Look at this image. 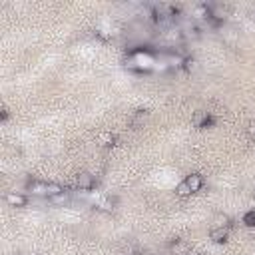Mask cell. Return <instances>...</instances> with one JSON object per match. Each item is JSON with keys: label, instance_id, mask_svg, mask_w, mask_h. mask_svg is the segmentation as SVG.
<instances>
[{"label": "cell", "instance_id": "1", "mask_svg": "<svg viewBox=\"0 0 255 255\" xmlns=\"http://www.w3.org/2000/svg\"><path fill=\"white\" fill-rule=\"evenodd\" d=\"M26 189L32 193V195H38V197H46V199H52L60 193H64V185L62 183H56V181H28L26 183Z\"/></svg>", "mask_w": 255, "mask_h": 255}, {"label": "cell", "instance_id": "2", "mask_svg": "<svg viewBox=\"0 0 255 255\" xmlns=\"http://www.w3.org/2000/svg\"><path fill=\"white\" fill-rule=\"evenodd\" d=\"M203 183H205V179H203V175H201V173H189V175H185V177H183V181H181V183H177L175 193H177L179 197L193 195V193H197V191L203 187Z\"/></svg>", "mask_w": 255, "mask_h": 255}, {"label": "cell", "instance_id": "3", "mask_svg": "<svg viewBox=\"0 0 255 255\" xmlns=\"http://www.w3.org/2000/svg\"><path fill=\"white\" fill-rule=\"evenodd\" d=\"M74 187L78 191H92L96 187V177L90 171H80L74 179Z\"/></svg>", "mask_w": 255, "mask_h": 255}, {"label": "cell", "instance_id": "4", "mask_svg": "<svg viewBox=\"0 0 255 255\" xmlns=\"http://www.w3.org/2000/svg\"><path fill=\"white\" fill-rule=\"evenodd\" d=\"M229 16V8L223 4H209V22L211 24H221Z\"/></svg>", "mask_w": 255, "mask_h": 255}, {"label": "cell", "instance_id": "5", "mask_svg": "<svg viewBox=\"0 0 255 255\" xmlns=\"http://www.w3.org/2000/svg\"><path fill=\"white\" fill-rule=\"evenodd\" d=\"M116 205H118V197L116 195H102V197H98L94 201V207L98 211H104V213H112L116 209Z\"/></svg>", "mask_w": 255, "mask_h": 255}, {"label": "cell", "instance_id": "6", "mask_svg": "<svg viewBox=\"0 0 255 255\" xmlns=\"http://www.w3.org/2000/svg\"><path fill=\"white\" fill-rule=\"evenodd\" d=\"M4 201L10 205V207H26L28 205V195H24V193H20V191H8L6 195H4Z\"/></svg>", "mask_w": 255, "mask_h": 255}, {"label": "cell", "instance_id": "7", "mask_svg": "<svg viewBox=\"0 0 255 255\" xmlns=\"http://www.w3.org/2000/svg\"><path fill=\"white\" fill-rule=\"evenodd\" d=\"M229 237V227H211L209 231V239L213 243H225Z\"/></svg>", "mask_w": 255, "mask_h": 255}, {"label": "cell", "instance_id": "8", "mask_svg": "<svg viewBox=\"0 0 255 255\" xmlns=\"http://www.w3.org/2000/svg\"><path fill=\"white\" fill-rule=\"evenodd\" d=\"M215 124V118L211 116V114H207V112H201L197 118H195V126L199 128V129H205V128H211Z\"/></svg>", "mask_w": 255, "mask_h": 255}, {"label": "cell", "instance_id": "9", "mask_svg": "<svg viewBox=\"0 0 255 255\" xmlns=\"http://www.w3.org/2000/svg\"><path fill=\"white\" fill-rule=\"evenodd\" d=\"M169 249H171V253H173V255H185V253H187L191 247H189L185 241H181V239H175V241H171Z\"/></svg>", "mask_w": 255, "mask_h": 255}, {"label": "cell", "instance_id": "10", "mask_svg": "<svg viewBox=\"0 0 255 255\" xmlns=\"http://www.w3.org/2000/svg\"><path fill=\"white\" fill-rule=\"evenodd\" d=\"M116 141H118V137H116L112 131H104V133H100V143H102V145L112 147V145H116Z\"/></svg>", "mask_w": 255, "mask_h": 255}, {"label": "cell", "instance_id": "11", "mask_svg": "<svg viewBox=\"0 0 255 255\" xmlns=\"http://www.w3.org/2000/svg\"><path fill=\"white\" fill-rule=\"evenodd\" d=\"M213 227H231V219L227 217V215H215V219H213Z\"/></svg>", "mask_w": 255, "mask_h": 255}, {"label": "cell", "instance_id": "12", "mask_svg": "<svg viewBox=\"0 0 255 255\" xmlns=\"http://www.w3.org/2000/svg\"><path fill=\"white\" fill-rule=\"evenodd\" d=\"M243 223H245L247 227H255V209H251V211H247V213L243 215Z\"/></svg>", "mask_w": 255, "mask_h": 255}, {"label": "cell", "instance_id": "13", "mask_svg": "<svg viewBox=\"0 0 255 255\" xmlns=\"http://www.w3.org/2000/svg\"><path fill=\"white\" fill-rule=\"evenodd\" d=\"M68 199H70V197H68V191H64V193H60V195L52 197L50 201H52V203H60V205H64V203H68Z\"/></svg>", "mask_w": 255, "mask_h": 255}, {"label": "cell", "instance_id": "14", "mask_svg": "<svg viewBox=\"0 0 255 255\" xmlns=\"http://www.w3.org/2000/svg\"><path fill=\"white\" fill-rule=\"evenodd\" d=\"M0 120H2V122H6V120H8V110H6V108H2V114H0Z\"/></svg>", "mask_w": 255, "mask_h": 255}, {"label": "cell", "instance_id": "15", "mask_svg": "<svg viewBox=\"0 0 255 255\" xmlns=\"http://www.w3.org/2000/svg\"><path fill=\"white\" fill-rule=\"evenodd\" d=\"M185 255H201V253H199V251H197V249H189V251H187V253H185Z\"/></svg>", "mask_w": 255, "mask_h": 255}, {"label": "cell", "instance_id": "16", "mask_svg": "<svg viewBox=\"0 0 255 255\" xmlns=\"http://www.w3.org/2000/svg\"><path fill=\"white\" fill-rule=\"evenodd\" d=\"M249 133H251V135H255V126H251V128H249Z\"/></svg>", "mask_w": 255, "mask_h": 255}, {"label": "cell", "instance_id": "17", "mask_svg": "<svg viewBox=\"0 0 255 255\" xmlns=\"http://www.w3.org/2000/svg\"><path fill=\"white\" fill-rule=\"evenodd\" d=\"M16 255H32V253H28V251H18Z\"/></svg>", "mask_w": 255, "mask_h": 255}, {"label": "cell", "instance_id": "18", "mask_svg": "<svg viewBox=\"0 0 255 255\" xmlns=\"http://www.w3.org/2000/svg\"><path fill=\"white\" fill-rule=\"evenodd\" d=\"M129 255H141V253H139V251H133V253H129Z\"/></svg>", "mask_w": 255, "mask_h": 255}]
</instances>
